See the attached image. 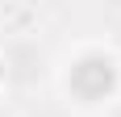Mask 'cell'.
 <instances>
[{
	"label": "cell",
	"instance_id": "6da1fadb",
	"mask_svg": "<svg viewBox=\"0 0 121 117\" xmlns=\"http://www.w3.org/2000/svg\"><path fill=\"white\" fill-rule=\"evenodd\" d=\"M113 84H117V71L104 54H88L71 67V92L84 100H100L104 92H113Z\"/></svg>",
	"mask_w": 121,
	"mask_h": 117
}]
</instances>
